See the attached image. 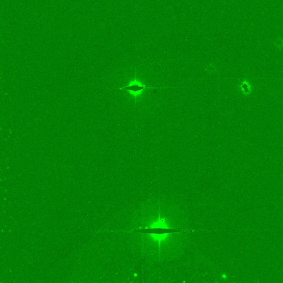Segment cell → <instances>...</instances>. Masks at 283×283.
<instances>
[{"instance_id": "cell-1", "label": "cell", "mask_w": 283, "mask_h": 283, "mask_svg": "<svg viewBox=\"0 0 283 283\" xmlns=\"http://www.w3.org/2000/svg\"><path fill=\"white\" fill-rule=\"evenodd\" d=\"M161 89L159 87H150V86H140L139 85L135 84L133 85H130V86H127L125 87H123L121 89H125L126 90H128V91H131L134 92H137L139 91L142 90H150V89Z\"/></svg>"}, {"instance_id": "cell-2", "label": "cell", "mask_w": 283, "mask_h": 283, "mask_svg": "<svg viewBox=\"0 0 283 283\" xmlns=\"http://www.w3.org/2000/svg\"><path fill=\"white\" fill-rule=\"evenodd\" d=\"M150 226L151 229H170L166 221L163 219H160L157 221H155Z\"/></svg>"}, {"instance_id": "cell-4", "label": "cell", "mask_w": 283, "mask_h": 283, "mask_svg": "<svg viewBox=\"0 0 283 283\" xmlns=\"http://www.w3.org/2000/svg\"><path fill=\"white\" fill-rule=\"evenodd\" d=\"M134 276H137V274H134Z\"/></svg>"}, {"instance_id": "cell-3", "label": "cell", "mask_w": 283, "mask_h": 283, "mask_svg": "<svg viewBox=\"0 0 283 283\" xmlns=\"http://www.w3.org/2000/svg\"><path fill=\"white\" fill-rule=\"evenodd\" d=\"M169 234L167 233H164V234H152L151 236L153 238L154 240L158 241L159 242H161L163 240H165L167 237L168 236Z\"/></svg>"}]
</instances>
